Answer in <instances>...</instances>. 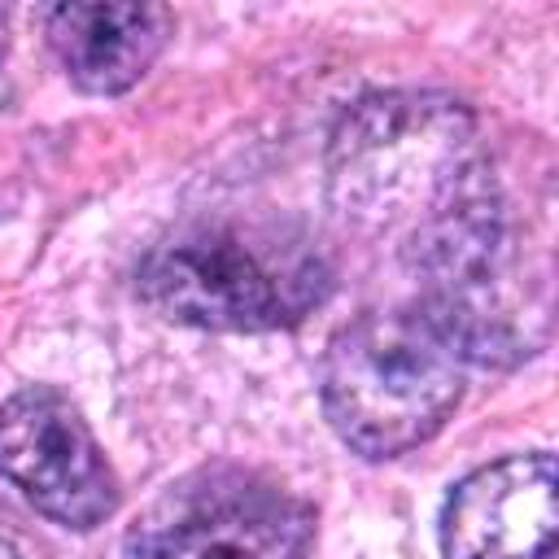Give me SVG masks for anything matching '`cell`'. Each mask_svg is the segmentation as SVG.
Wrapping results in <instances>:
<instances>
[{"instance_id":"obj_1","label":"cell","mask_w":559,"mask_h":559,"mask_svg":"<svg viewBox=\"0 0 559 559\" xmlns=\"http://www.w3.org/2000/svg\"><path fill=\"white\" fill-rule=\"evenodd\" d=\"M419 284L415 310L463 362L511 367L542 349L550 323V258L520 231L502 179L489 170L463 201L397 249Z\"/></svg>"},{"instance_id":"obj_2","label":"cell","mask_w":559,"mask_h":559,"mask_svg":"<svg viewBox=\"0 0 559 559\" xmlns=\"http://www.w3.org/2000/svg\"><path fill=\"white\" fill-rule=\"evenodd\" d=\"M493 170L476 114L445 92L354 100L328 140V205L367 240L397 249Z\"/></svg>"},{"instance_id":"obj_3","label":"cell","mask_w":559,"mask_h":559,"mask_svg":"<svg viewBox=\"0 0 559 559\" xmlns=\"http://www.w3.org/2000/svg\"><path fill=\"white\" fill-rule=\"evenodd\" d=\"M140 301L205 332H271L306 319L328 293L323 253L275 223H188L135 266Z\"/></svg>"},{"instance_id":"obj_4","label":"cell","mask_w":559,"mask_h":559,"mask_svg":"<svg viewBox=\"0 0 559 559\" xmlns=\"http://www.w3.org/2000/svg\"><path fill=\"white\" fill-rule=\"evenodd\" d=\"M463 371L467 362L424 310H367L328 341L319 397L354 454L397 459L445 428Z\"/></svg>"},{"instance_id":"obj_5","label":"cell","mask_w":559,"mask_h":559,"mask_svg":"<svg viewBox=\"0 0 559 559\" xmlns=\"http://www.w3.org/2000/svg\"><path fill=\"white\" fill-rule=\"evenodd\" d=\"M310 537L314 511L280 480L201 467L148 502L122 537V559H301Z\"/></svg>"},{"instance_id":"obj_6","label":"cell","mask_w":559,"mask_h":559,"mask_svg":"<svg viewBox=\"0 0 559 559\" xmlns=\"http://www.w3.org/2000/svg\"><path fill=\"white\" fill-rule=\"evenodd\" d=\"M0 476L66 528H96L118 507V480L100 441L83 411L48 384L0 402Z\"/></svg>"},{"instance_id":"obj_7","label":"cell","mask_w":559,"mask_h":559,"mask_svg":"<svg viewBox=\"0 0 559 559\" xmlns=\"http://www.w3.org/2000/svg\"><path fill=\"white\" fill-rule=\"evenodd\" d=\"M559 528L555 459L507 454L463 476L441 507L445 559H546Z\"/></svg>"},{"instance_id":"obj_8","label":"cell","mask_w":559,"mask_h":559,"mask_svg":"<svg viewBox=\"0 0 559 559\" xmlns=\"http://www.w3.org/2000/svg\"><path fill=\"white\" fill-rule=\"evenodd\" d=\"M166 4H52L44 9V35L74 87L92 96H118L148 74L170 39Z\"/></svg>"},{"instance_id":"obj_9","label":"cell","mask_w":559,"mask_h":559,"mask_svg":"<svg viewBox=\"0 0 559 559\" xmlns=\"http://www.w3.org/2000/svg\"><path fill=\"white\" fill-rule=\"evenodd\" d=\"M0 559H26V550H22L17 542H9V537H0Z\"/></svg>"},{"instance_id":"obj_10","label":"cell","mask_w":559,"mask_h":559,"mask_svg":"<svg viewBox=\"0 0 559 559\" xmlns=\"http://www.w3.org/2000/svg\"><path fill=\"white\" fill-rule=\"evenodd\" d=\"M4 48H9V9L0 4V61H4Z\"/></svg>"}]
</instances>
